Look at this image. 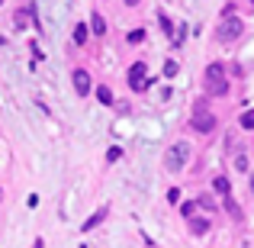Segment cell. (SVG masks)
Masks as SVG:
<instances>
[{"label":"cell","instance_id":"603a6c76","mask_svg":"<svg viewBox=\"0 0 254 248\" xmlns=\"http://www.w3.org/2000/svg\"><path fill=\"white\" fill-rule=\"evenodd\" d=\"M126 6H138V0H126Z\"/></svg>","mask_w":254,"mask_h":248},{"label":"cell","instance_id":"8fae6325","mask_svg":"<svg viewBox=\"0 0 254 248\" xmlns=\"http://www.w3.org/2000/svg\"><path fill=\"white\" fill-rule=\"evenodd\" d=\"M196 206H203V210H209V213H212V210H216V200H212V197H209V193H199V200H196Z\"/></svg>","mask_w":254,"mask_h":248},{"label":"cell","instance_id":"5bb4252c","mask_svg":"<svg viewBox=\"0 0 254 248\" xmlns=\"http://www.w3.org/2000/svg\"><path fill=\"white\" fill-rule=\"evenodd\" d=\"M97 97H100V103H113V93H110V87H97Z\"/></svg>","mask_w":254,"mask_h":248},{"label":"cell","instance_id":"ac0fdd59","mask_svg":"<svg viewBox=\"0 0 254 248\" xmlns=\"http://www.w3.org/2000/svg\"><path fill=\"white\" fill-rule=\"evenodd\" d=\"M164 75H168V78L177 75V62H168V65H164Z\"/></svg>","mask_w":254,"mask_h":248},{"label":"cell","instance_id":"e0dca14e","mask_svg":"<svg viewBox=\"0 0 254 248\" xmlns=\"http://www.w3.org/2000/svg\"><path fill=\"white\" fill-rule=\"evenodd\" d=\"M180 213H184L187 219H193V213H196V203H184V206H180Z\"/></svg>","mask_w":254,"mask_h":248},{"label":"cell","instance_id":"4fadbf2b","mask_svg":"<svg viewBox=\"0 0 254 248\" xmlns=\"http://www.w3.org/2000/svg\"><path fill=\"white\" fill-rule=\"evenodd\" d=\"M74 42H77V45L87 42V26H74Z\"/></svg>","mask_w":254,"mask_h":248},{"label":"cell","instance_id":"d4e9b609","mask_svg":"<svg viewBox=\"0 0 254 248\" xmlns=\"http://www.w3.org/2000/svg\"><path fill=\"white\" fill-rule=\"evenodd\" d=\"M0 3H3V0H0Z\"/></svg>","mask_w":254,"mask_h":248},{"label":"cell","instance_id":"44dd1931","mask_svg":"<svg viewBox=\"0 0 254 248\" xmlns=\"http://www.w3.org/2000/svg\"><path fill=\"white\" fill-rule=\"evenodd\" d=\"M119 155H123L119 149H110V152H106V158H110V162H119Z\"/></svg>","mask_w":254,"mask_h":248},{"label":"cell","instance_id":"ba28073f","mask_svg":"<svg viewBox=\"0 0 254 248\" xmlns=\"http://www.w3.org/2000/svg\"><path fill=\"white\" fill-rule=\"evenodd\" d=\"M190 232L193 236H206V232H209V223H206V219H190Z\"/></svg>","mask_w":254,"mask_h":248},{"label":"cell","instance_id":"3957f363","mask_svg":"<svg viewBox=\"0 0 254 248\" xmlns=\"http://www.w3.org/2000/svg\"><path fill=\"white\" fill-rule=\"evenodd\" d=\"M245 32V23L238 16H222V26H219V42H235L242 39Z\"/></svg>","mask_w":254,"mask_h":248},{"label":"cell","instance_id":"d6986e66","mask_svg":"<svg viewBox=\"0 0 254 248\" xmlns=\"http://www.w3.org/2000/svg\"><path fill=\"white\" fill-rule=\"evenodd\" d=\"M161 26H164V32H168V36H174V26H171V19L164 16V13H161Z\"/></svg>","mask_w":254,"mask_h":248},{"label":"cell","instance_id":"277c9868","mask_svg":"<svg viewBox=\"0 0 254 248\" xmlns=\"http://www.w3.org/2000/svg\"><path fill=\"white\" fill-rule=\"evenodd\" d=\"M190 126H193L196 132H203V136H206V132H212V129H216V116H212V113L206 110V106H199V103H196V110H193V119H190Z\"/></svg>","mask_w":254,"mask_h":248},{"label":"cell","instance_id":"7a4b0ae2","mask_svg":"<svg viewBox=\"0 0 254 248\" xmlns=\"http://www.w3.org/2000/svg\"><path fill=\"white\" fill-rule=\"evenodd\" d=\"M187 162H190V145L187 142H174L168 152H164V167L168 171H184Z\"/></svg>","mask_w":254,"mask_h":248},{"label":"cell","instance_id":"7c38bea8","mask_svg":"<svg viewBox=\"0 0 254 248\" xmlns=\"http://www.w3.org/2000/svg\"><path fill=\"white\" fill-rule=\"evenodd\" d=\"M222 200H225V210H229L235 219H242V210H238V203H235V200H232V197H222Z\"/></svg>","mask_w":254,"mask_h":248},{"label":"cell","instance_id":"cb8c5ba5","mask_svg":"<svg viewBox=\"0 0 254 248\" xmlns=\"http://www.w3.org/2000/svg\"><path fill=\"white\" fill-rule=\"evenodd\" d=\"M0 197H3V193H0Z\"/></svg>","mask_w":254,"mask_h":248},{"label":"cell","instance_id":"9c48e42d","mask_svg":"<svg viewBox=\"0 0 254 248\" xmlns=\"http://www.w3.org/2000/svg\"><path fill=\"white\" fill-rule=\"evenodd\" d=\"M103 216H106V206H100V210H97V213H93V216H90V219L84 223V232H90V229H93L97 223H103Z\"/></svg>","mask_w":254,"mask_h":248},{"label":"cell","instance_id":"52a82bcc","mask_svg":"<svg viewBox=\"0 0 254 248\" xmlns=\"http://www.w3.org/2000/svg\"><path fill=\"white\" fill-rule=\"evenodd\" d=\"M212 187H216V193H222V197H232V184H229V177H216V180H212Z\"/></svg>","mask_w":254,"mask_h":248},{"label":"cell","instance_id":"7402d4cb","mask_svg":"<svg viewBox=\"0 0 254 248\" xmlns=\"http://www.w3.org/2000/svg\"><path fill=\"white\" fill-rule=\"evenodd\" d=\"M248 187H251V197H254V171H251V177H248Z\"/></svg>","mask_w":254,"mask_h":248},{"label":"cell","instance_id":"ffe728a7","mask_svg":"<svg viewBox=\"0 0 254 248\" xmlns=\"http://www.w3.org/2000/svg\"><path fill=\"white\" fill-rule=\"evenodd\" d=\"M168 200H171V203H177V200H180V190H177V187H171V190H168Z\"/></svg>","mask_w":254,"mask_h":248},{"label":"cell","instance_id":"2e32d148","mask_svg":"<svg viewBox=\"0 0 254 248\" xmlns=\"http://www.w3.org/2000/svg\"><path fill=\"white\" fill-rule=\"evenodd\" d=\"M142 39H145V29H132V32H129V42H132V45H138Z\"/></svg>","mask_w":254,"mask_h":248},{"label":"cell","instance_id":"484cf974","mask_svg":"<svg viewBox=\"0 0 254 248\" xmlns=\"http://www.w3.org/2000/svg\"><path fill=\"white\" fill-rule=\"evenodd\" d=\"M251 3H254V0H251Z\"/></svg>","mask_w":254,"mask_h":248},{"label":"cell","instance_id":"30bf717a","mask_svg":"<svg viewBox=\"0 0 254 248\" xmlns=\"http://www.w3.org/2000/svg\"><path fill=\"white\" fill-rule=\"evenodd\" d=\"M90 29L97 32V36H103V32H106V19L100 16V13H93V16H90Z\"/></svg>","mask_w":254,"mask_h":248},{"label":"cell","instance_id":"5b68a950","mask_svg":"<svg viewBox=\"0 0 254 248\" xmlns=\"http://www.w3.org/2000/svg\"><path fill=\"white\" fill-rule=\"evenodd\" d=\"M129 87L132 90H145L148 87V65L145 62H135L129 68Z\"/></svg>","mask_w":254,"mask_h":248},{"label":"cell","instance_id":"9a60e30c","mask_svg":"<svg viewBox=\"0 0 254 248\" xmlns=\"http://www.w3.org/2000/svg\"><path fill=\"white\" fill-rule=\"evenodd\" d=\"M242 126H245V129H254V110L242 113Z\"/></svg>","mask_w":254,"mask_h":248},{"label":"cell","instance_id":"8992f818","mask_svg":"<svg viewBox=\"0 0 254 248\" xmlns=\"http://www.w3.org/2000/svg\"><path fill=\"white\" fill-rule=\"evenodd\" d=\"M71 81H74V90L81 93V97H84V93H90V75H87L84 68H74V75H71Z\"/></svg>","mask_w":254,"mask_h":248},{"label":"cell","instance_id":"6da1fadb","mask_svg":"<svg viewBox=\"0 0 254 248\" xmlns=\"http://www.w3.org/2000/svg\"><path fill=\"white\" fill-rule=\"evenodd\" d=\"M206 90H209L212 97H225V93H229V78H225V65L212 62L209 68H206Z\"/></svg>","mask_w":254,"mask_h":248}]
</instances>
